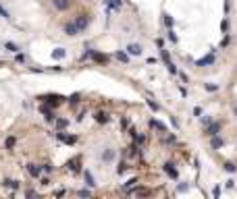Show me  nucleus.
I'll return each mask as SVG.
<instances>
[{
  "label": "nucleus",
  "mask_w": 237,
  "mask_h": 199,
  "mask_svg": "<svg viewBox=\"0 0 237 199\" xmlns=\"http://www.w3.org/2000/svg\"><path fill=\"white\" fill-rule=\"evenodd\" d=\"M42 112H44V114H46V120H54V112H52V110H48L46 106H42Z\"/></svg>",
  "instance_id": "6ab92c4d"
},
{
  "label": "nucleus",
  "mask_w": 237,
  "mask_h": 199,
  "mask_svg": "<svg viewBox=\"0 0 237 199\" xmlns=\"http://www.w3.org/2000/svg\"><path fill=\"white\" fill-rule=\"evenodd\" d=\"M85 185H87V187H94L96 183H94V176L90 174V172H85Z\"/></svg>",
  "instance_id": "b1692460"
},
{
  "label": "nucleus",
  "mask_w": 237,
  "mask_h": 199,
  "mask_svg": "<svg viewBox=\"0 0 237 199\" xmlns=\"http://www.w3.org/2000/svg\"><path fill=\"white\" fill-rule=\"evenodd\" d=\"M133 185H137V178H131V180H127L123 189H129V187H133Z\"/></svg>",
  "instance_id": "c756f323"
},
{
  "label": "nucleus",
  "mask_w": 237,
  "mask_h": 199,
  "mask_svg": "<svg viewBox=\"0 0 237 199\" xmlns=\"http://www.w3.org/2000/svg\"><path fill=\"white\" fill-rule=\"evenodd\" d=\"M52 4H54V9H58V11H69L71 0H52Z\"/></svg>",
  "instance_id": "39448f33"
},
{
  "label": "nucleus",
  "mask_w": 237,
  "mask_h": 199,
  "mask_svg": "<svg viewBox=\"0 0 237 199\" xmlns=\"http://www.w3.org/2000/svg\"><path fill=\"white\" fill-rule=\"evenodd\" d=\"M214 62V52H210L208 56H204V58L196 60V67H208V64H212Z\"/></svg>",
  "instance_id": "20e7f679"
},
{
  "label": "nucleus",
  "mask_w": 237,
  "mask_h": 199,
  "mask_svg": "<svg viewBox=\"0 0 237 199\" xmlns=\"http://www.w3.org/2000/svg\"><path fill=\"white\" fill-rule=\"evenodd\" d=\"M212 195H214V197H218V195H221V187H214V191H212Z\"/></svg>",
  "instance_id": "f704fd0d"
},
{
  "label": "nucleus",
  "mask_w": 237,
  "mask_h": 199,
  "mask_svg": "<svg viewBox=\"0 0 237 199\" xmlns=\"http://www.w3.org/2000/svg\"><path fill=\"white\" fill-rule=\"evenodd\" d=\"M4 48H6V50H9V52H15V54H17V52H19V48L15 46V44H12V42H6V44H4Z\"/></svg>",
  "instance_id": "4be33fe9"
},
{
  "label": "nucleus",
  "mask_w": 237,
  "mask_h": 199,
  "mask_svg": "<svg viewBox=\"0 0 237 199\" xmlns=\"http://www.w3.org/2000/svg\"><path fill=\"white\" fill-rule=\"evenodd\" d=\"M160 56H162V62H164L166 70H168L171 75H177V67L173 64V60H171V56H168V50H164V48H160Z\"/></svg>",
  "instance_id": "f257e3e1"
},
{
  "label": "nucleus",
  "mask_w": 237,
  "mask_h": 199,
  "mask_svg": "<svg viewBox=\"0 0 237 199\" xmlns=\"http://www.w3.org/2000/svg\"><path fill=\"white\" fill-rule=\"evenodd\" d=\"M65 56H67V52H65V48H56V50L52 52V58H56V60L65 58Z\"/></svg>",
  "instance_id": "4468645a"
},
{
  "label": "nucleus",
  "mask_w": 237,
  "mask_h": 199,
  "mask_svg": "<svg viewBox=\"0 0 237 199\" xmlns=\"http://www.w3.org/2000/svg\"><path fill=\"white\" fill-rule=\"evenodd\" d=\"M96 120L98 122H108V114L106 112H96Z\"/></svg>",
  "instance_id": "a211bd4d"
},
{
  "label": "nucleus",
  "mask_w": 237,
  "mask_h": 199,
  "mask_svg": "<svg viewBox=\"0 0 237 199\" xmlns=\"http://www.w3.org/2000/svg\"><path fill=\"white\" fill-rule=\"evenodd\" d=\"M108 4H110V6H112V9H121V0H110V2H108Z\"/></svg>",
  "instance_id": "c85d7f7f"
},
{
  "label": "nucleus",
  "mask_w": 237,
  "mask_h": 199,
  "mask_svg": "<svg viewBox=\"0 0 237 199\" xmlns=\"http://www.w3.org/2000/svg\"><path fill=\"white\" fill-rule=\"evenodd\" d=\"M87 23H90L87 15H77V17H75V25H77L79 31H85V29H87Z\"/></svg>",
  "instance_id": "f03ea898"
},
{
  "label": "nucleus",
  "mask_w": 237,
  "mask_h": 199,
  "mask_svg": "<svg viewBox=\"0 0 237 199\" xmlns=\"http://www.w3.org/2000/svg\"><path fill=\"white\" fill-rule=\"evenodd\" d=\"M27 172L34 176V178H40L42 176V166H36V164H29L27 166Z\"/></svg>",
  "instance_id": "0eeeda50"
},
{
  "label": "nucleus",
  "mask_w": 237,
  "mask_h": 199,
  "mask_svg": "<svg viewBox=\"0 0 237 199\" xmlns=\"http://www.w3.org/2000/svg\"><path fill=\"white\" fill-rule=\"evenodd\" d=\"M210 145H212V149H221V147H223V139H221V137H216V135H212Z\"/></svg>",
  "instance_id": "ddd939ff"
},
{
  "label": "nucleus",
  "mask_w": 237,
  "mask_h": 199,
  "mask_svg": "<svg viewBox=\"0 0 237 199\" xmlns=\"http://www.w3.org/2000/svg\"><path fill=\"white\" fill-rule=\"evenodd\" d=\"M102 158H104V162H110V160L115 158V152H112V149H108V152H104V156H102Z\"/></svg>",
  "instance_id": "393cba45"
},
{
  "label": "nucleus",
  "mask_w": 237,
  "mask_h": 199,
  "mask_svg": "<svg viewBox=\"0 0 237 199\" xmlns=\"http://www.w3.org/2000/svg\"><path fill=\"white\" fill-rule=\"evenodd\" d=\"M92 195V191L90 189H83V191H79V197H90Z\"/></svg>",
  "instance_id": "2f4dec72"
},
{
  "label": "nucleus",
  "mask_w": 237,
  "mask_h": 199,
  "mask_svg": "<svg viewBox=\"0 0 237 199\" xmlns=\"http://www.w3.org/2000/svg\"><path fill=\"white\" fill-rule=\"evenodd\" d=\"M67 125H69V120H67V118H56V120H54V129H56V131L67 129Z\"/></svg>",
  "instance_id": "9b49d317"
},
{
  "label": "nucleus",
  "mask_w": 237,
  "mask_h": 199,
  "mask_svg": "<svg viewBox=\"0 0 237 199\" xmlns=\"http://www.w3.org/2000/svg\"><path fill=\"white\" fill-rule=\"evenodd\" d=\"M77 102H79V94H73L71 98H69V104H71V106H75Z\"/></svg>",
  "instance_id": "bb28decb"
},
{
  "label": "nucleus",
  "mask_w": 237,
  "mask_h": 199,
  "mask_svg": "<svg viewBox=\"0 0 237 199\" xmlns=\"http://www.w3.org/2000/svg\"><path fill=\"white\" fill-rule=\"evenodd\" d=\"M2 185H4V187H9V189H19V183H17V180H11V178H4V180H2Z\"/></svg>",
  "instance_id": "dca6fc26"
},
{
  "label": "nucleus",
  "mask_w": 237,
  "mask_h": 199,
  "mask_svg": "<svg viewBox=\"0 0 237 199\" xmlns=\"http://www.w3.org/2000/svg\"><path fill=\"white\" fill-rule=\"evenodd\" d=\"M0 17H9V12L4 11V9H2V6H0Z\"/></svg>",
  "instance_id": "4c0bfd02"
},
{
  "label": "nucleus",
  "mask_w": 237,
  "mask_h": 199,
  "mask_svg": "<svg viewBox=\"0 0 237 199\" xmlns=\"http://www.w3.org/2000/svg\"><path fill=\"white\" fill-rule=\"evenodd\" d=\"M56 137H58L60 141H65V143H67V145H73V143H75V141H77V139H75V137H73V135H62V133H60V131H58V133H56Z\"/></svg>",
  "instance_id": "1a4fd4ad"
},
{
  "label": "nucleus",
  "mask_w": 237,
  "mask_h": 199,
  "mask_svg": "<svg viewBox=\"0 0 237 199\" xmlns=\"http://www.w3.org/2000/svg\"><path fill=\"white\" fill-rule=\"evenodd\" d=\"M127 54H129V56H140V54H142V46H140V44H129V46H127Z\"/></svg>",
  "instance_id": "423d86ee"
},
{
  "label": "nucleus",
  "mask_w": 237,
  "mask_h": 199,
  "mask_svg": "<svg viewBox=\"0 0 237 199\" xmlns=\"http://www.w3.org/2000/svg\"><path fill=\"white\" fill-rule=\"evenodd\" d=\"M15 60H17L19 64H23V62H25V56H23V54H19V52H17V56H15Z\"/></svg>",
  "instance_id": "473e14b6"
},
{
  "label": "nucleus",
  "mask_w": 237,
  "mask_h": 199,
  "mask_svg": "<svg viewBox=\"0 0 237 199\" xmlns=\"http://www.w3.org/2000/svg\"><path fill=\"white\" fill-rule=\"evenodd\" d=\"M235 114H237V106H235Z\"/></svg>",
  "instance_id": "ea45409f"
},
{
  "label": "nucleus",
  "mask_w": 237,
  "mask_h": 199,
  "mask_svg": "<svg viewBox=\"0 0 237 199\" xmlns=\"http://www.w3.org/2000/svg\"><path fill=\"white\" fill-rule=\"evenodd\" d=\"M150 127L156 129V131H160V133H166V127L160 122V120H154V118H152V120H150Z\"/></svg>",
  "instance_id": "f8f14e48"
},
{
  "label": "nucleus",
  "mask_w": 237,
  "mask_h": 199,
  "mask_svg": "<svg viewBox=\"0 0 237 199\" xmlns=\"http://www.w3.org/2000/svg\"><path fill=\"white\" fill-rule=\"evenodd\" d=\"M179 77H181V81L183 83H187V75H185V73H179Z\"/></svg>",
  "instance_id": "c9c22d12"
},
{
  "label": "nucleus",
  "mask_w": 237,
  "mask_h": 199,
  "mask_svg": "<svg viewBox=\"0 0 237 199\" xmlns=\"http://www.w3.org/2000/svg\"><path fill=\"white\" fill-rule=\"evenodd\" d=\"M162 19H164V25H166V27H168V29H173V25H175V19H173L168 12H164V15H162Z\"/></svg>",
  "instance_id": "2eb2a0df"
},
{
  "label": "nucleus",
  "mask_w": 237,
  "mask_h": 199,
  "mask_svg": "<svg viewBox=\"0 0 237 199\" xmlns=\"http://www.w3.org/2000/svg\"><path fill=\"white\" fill-rule=\"evenodd\" d=\"M125 170H127V164H125V162H121V164L117 166V174H125Z\"/></svg>",
  "instance_id": "a878e982"
},
{
  "label": "nucleus",
  "mask_w": 237,
  "mask_h": 199,
  "mask_svg": "<svg viewBox=\"0 0 237 199\" xmlns=\"http://www.w3.org/2000/svg\"><path fill=\"white\" fill-rule=\"evenodd\" d=\"M148 106H150V108H152L154 112H158V104H156L154 100H148Z\"/></svg>",
  "instance_id": "7c9ffc66"
},
{
  "label": "nucleus",
  "mask_w": 237,
  "mask_h": 199,
  "mask_svg": "<svg viewBox=\"0 0 237 199\" xmlns=\"http://www.w3.org/2000/svg\"><path fill=\"white\" fill-rule=\"evenodd\" d=\"M162 168H164V172L168 176H171V178H177V168H175V164H171V162H166L164 166H162Z\"/></svg>",
  "instance_id": "6e6552de"
},
{
  "label": "nucleus",
  "mask_w": 237,
  "mask_h": 199,
  "mask_svg": "<svg viewBox=\"0 0 237 199\" xmlns=\"http://www.w3.org/2000/svg\"><path fill=\"white\" fill-rule=\"evenodd\" d=\"M200 120H202V125H208V122H210V118H208V116H202Z\"/></svg>",
  "instance_id": "e433bc0d"
},
{
  "label": "nucleus",
  "mask_w": 237,
  "mask_h": 199,
  "mask_svg": "<svg viewBox=\"0 0 237 199\" xmlns=\"http://www.w3.org/2000/svg\"><path fill=\"white\" fill-rule=\"evenodd\" d=\"M166 35H168V39H171L173 44H177V35L173 33V29H168V33H166Z\"/></svg>",
  "instance_id": "cd10ccee"
},
{
  "label": "nucleus",
  "mask_w": 237,
  "mask_h": 199,
  "mask_svg": "<svg viewBox=\"0 0 237 199\" xmlns=\"http://www.w3.org/2000/svg\"><path fill=\"white\" fill-rule=\"evenodd\" d=\"M117 58L121 60V62H129V54H127V52H123V50H118V52H117Z\"/></svg>",
  "instance_id": "f3484780"
},
{
  "label": "nucleus",
  "mask_w": 237,
  "mask_h": 199,
  "mask_svg": "<svg viewBox=\"0 0 237 199\" xmlns=\"http://www.w3.org/2000/svg\"><path fill=\"white\" fill-rule=\"evenodd\" d=\"M204 89L212 94V91H216V89H218V85H214V83H204Z\"/></svg>",
  "instance_id": "5701e85b"
},
{
  "label": "nucleus",
  "mask_w": 237,
  "mask_h": 199,
  "mask_svg": "<svg viewBox=\"0 0 237 199\" xmlns=\"http://www.w3.org/2000/svg\"><path fill=\"white\" fill-rule=\"evenodd\" d=\"M15 143H17V139H15V137H6V141H4V147H6V149H12V147H15Z\"/></svg>",
  "instance_id": "aec40b11"
},
{
  "label": "nucleus",
  "mask_w": 237,
  "mask_h": 199,
  "mask_svg": "<svg viewBox=\"0 0 237 199\" xmlns=\"http://www.w3.org/2000/svg\"><path fill=\"white\" fill-rule=\"evenodd\" d=\"M225 4H227V6H229V0H225Z\"/></svg>",
  "instance_id": "58836bf2"
},
{
  "label": "nucleus",
  "mask_w": 237,
  "mask_h": 199,
  "mask_svg": "<svg viewBox=\"0 0 237 199\" xmlns=\"http://www.w3.org/2000/svg\"><path fill=\"white\" fill-rule=\"evenodd\" d=\"M235 187V180H233V178H229V180H227V189H233Z\"/></svg>",
  "instance_id": "72a5a7b5"
},
{
  "label": "nucleus",
  "mask_w": 237,
  "mask_h": 199,
  "mask_svg": "<svg viewBox=\"0 0 237 199\" xmlns=\"http://www.w3.org/2000/svg\"><path fill=\"white\" fill-rule=\"evenodd\" d=\"M65 33L67 35H77L79 33V29H77V25L75 23H67L65 25Z\"/></svg>",
  "instance_id": "9d476101"
},
{
  "label": "nucleus",
  "mask_w": 237,
  "mask_h": 199,
  "mask_svg": "<svg viewBox=\"0 0 237 199\" xmlns=\"http://www.w3.org/2000/svg\"><path fill=\"white\" fill-rule=\"evenodd\" d=\"M218 131H221V122H208V127H206L204 133H206L208 137H212V135H216Z\"/></svg>",
  "instance_id": "7ed1b4c3"
},
{
  "label": "nucleus",
  "mask_w": 237,
  "mask_h": 199,
  "mask_svg": "<svg viewBox=\"0 0 237 199\" xmlns=\"http://www.w3.org/2000/svg\"><path fill=\"white\" fill-rule=\"evenodd\" d=\"M225 170L229 174H233V172H237V166L233 164V162H225Z\"/></svg>",
  "instance_id": "412c9836"
}]
</instances>
